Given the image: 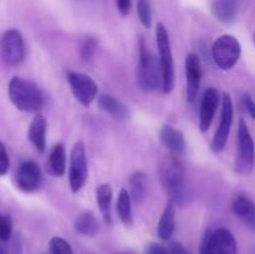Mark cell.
<instances>
[{"instance_id": "ac0fdd59", "label": "cell", "mask_w": 255, "mask_h": 254, "mask_svg": "<svg viewBox=\"0 0 255 254\" xmlns=\"http://www.w3.org/2000/svg\"><path fill=\"white\" fill-rule=\"evenodd\" d=\"M46 172L52 177H61L66 172V149L62 143L56 144L50 152L46 162Z\"/></svg>"}, {"instance_id": "5bb4252c", "label": "cell", "mask_w": 255, "mask_h": 254, "mask_svg": "<svg viewBox=\"0 0 255 254\" xmlns=\"http://www.w3.org/2000/svg\"><path fill=\"white\" fill-rule=\"evenodd\" d=\"M219 105V94L216 89L209 87L204 91L201 102V110H199V129L202 132L208 131L211 127L212 121L216 116L217 109Z\"/></svg>"}, {"instance_id": "ba28073f", "label": "cell", "mask_w": 255, "mask_h": 254, "mask_svg": "<svg viewBox=\"0 0 255 254\" xmlns=\"http://www.w3.org/2000/svg\"><path fill=\"white\" fill-rule=\"evenodd\" d=\"M25 54L26 49L19 30H6L0 39V56L2 61L9 66H15L25 59Z\"/></svg>"}, {"instance_id": "f1b7e54d", "label": "cell", "mask_w": 255, "mask_h": 254, "mask_svg": "<svg viewBox=\"0 0 255 254\" xmlns=\"http://www.w3.org/2000/svg\"><path fill=\"white\" fill-rule=\"evenodd\" d=\"M96 46H97L96 40H95L94 37H87V39L85 40L84 44H82V47H81L82 59L86 60V61H90V60L92 59V56H94V52L95 50H96Z\"/></svg>"}, {"instance_id": "d4e9b609", "label": "cell", "mask_w": 255, "mask_h": 254, "mask_svg": "<svg viewBox=\"0 0 255 254\" xmlns=\"http://www.w3.org/2000/svg\"><path fill=\"white\" fill-rule=\"evenodd\" d=\"M254 202L252 201L249 197L244 196V194H238L236 198L233 199V203H232V211L239 218H243L254 206Z\"/></svg>"}, {"instance_id": "603a6c76", "label": "cell", "mask_w": 255, "mask_h": 254, "mask_svg": "<svg viewBox=\"0 0 255 254\" xmlns=\"http://www.w3.org/2000/svg\"><path fill=\"white\" fill-rule=\"evenodd\" d=\"M117 214L120 221L126 227L131 228L133 226V216H132V198L128 191L122 188L117 198Z\"/></svg>"}, {"instance_id": "f546056e", "label": "cell", "mask_w": 255, "mask_h": 254, "mask_svg": "<svg viewBox=\"0 0 255 254\" xmlns=\"http://www.w3.org/2000/svg\"><path fill=\"white\" fill-rule=\"evenodd\" d=\"M10 161L9 156H7L6 148H5L4 144L0 142V176H4L6 174L7 169H9Z\"/></svg>"}, {"instance_id": "5b68a950", "label": "cell", "mask_w": 255, "mask_h": 254, "mask_svg": "<svg viewBox=\"0 0 255 254\" xmlns=\"http://www.w3.org/2000/svg\"><path fill=\"white\" fill-rule=\"evenodd\" d=\"M241 42L232 35H223L214 41L212 56L217 66L222 70H231L241 57Z\"/></svg>"}, {"instance_id": "6da1fadb", "label": "cell", "mask_w": 255, "mask_h": 254, "mask_svg": "<svg viewBox=\"0 0 255 254\" xmlns=\"http://www.w3.org/2000/svg\"><path fill=\"white\" fill-rule=\"evenodd\" d=\"M159 176L172 203L183 204L187 201L184 186V167L178 156H166L159 163Z\"/></svg>"}, {"instance_id": "7a4b0ae2", "label": "cell", "mask_w": 255, "mask_h": 254, "mask_svg": "<svg viewBox=\"0 0 255 254\" xmlns=\"http://www.w3.org/2000/svg\"><path fill=\"white\" fill-rule=\"evenodd\" d=\"M9 97L14 106L24 112L39 111L44 104V96L37 85L19 76L12 77L10 81Z\"/></svg>"}, {"instance_id": "83f0119b", "label": "cell", "mask_w": 255, "mask_h": 254, "mask_svg": "<svg viewBox=\"0 0 255 254\" xmlns=\"http://www.w3.org/2000/svg\"><path fill=\"white\" fill-rule=\"evenodd\" d=\"M12 222L9 216L0 214V241L6 242L11 238Z\"/></svg>"}, {"instance_id": "52a82bcc", "label": "cell", "mask_w": 255, "mask_h": 254, "mask_svg": "<svg viewBox=\"0 0 255 254\" xmlns=\"http://www.w3.org/2000/svg\"><path fill=\"white\" fill-rule=\"evenodd\" d=\"M254 166V141L251 131L243 120L238 127V151L236 158V171L241 174H249Z\"/></svg>"}, {"instance_id": "d6a6232c", "label": "cell", "mask_w": 255, "mask_h": 254, "mask_svg": "<svg viewBox=\"0 0 255 254\" xmlns=\"http://www.w3.org/2000/svg\"><path fill=\"white\" fill-rule=\"evenodd\" d=\"M116 6L122 16H127L131 11L132 0H116Z\"/></svg>"}, {"instance_id": "e0dca14e", "label": "cell", "mask_w": 255, "mask_h": 254, "mask_svg": "<svg viewBox=\"0 0 255 254\" xmlns=\"http://www.w3.org/2000/svg\"><path fill=\"white\" fill-rule=\"evenodd\" d=\"M46 127L47 124L45 117L42 115H36L32 119L29 127V132H27L30 142L34 144V147L40 153H42L46 148Z\"/></svg>"}, {"instance_id": "30bf717a", "label": "cell", "mask_w": 255, "mask_h": 254, "mask_svg": "<svg viewBox=\"0 0 255 254\" xmlns=\"http://www.w3.org/2000/svg\"><path fill=\"white\" fill-rule=\"evenodd\" d=\"M234 109L233 101H232L231 95L224 92L223 94V105H222V117L221 124L217 128L216 134L212 141L211 148L214 153H221L226 147L227 141H228L229 133H231V127L233 124Z\"/></svg>"}, {"instance_id": "836d02e7", "label": "cell", "mask_w": 255, "mask_h": 254, "mask_svg": "<svg viewBox=\"0 0 255 254\" xmlns=\"http://www.w3.org/2000/svg\"><path fill=\"white\" fill-rule=\"evenodd\" d=\"M168 249L169 252H171V254H192L191 252H189L183 244L179 243V242H171Z\"/></svg>"}, {"instance_id": "d590c367", "label": "cell", "mask_w": 255, "mask_h": 254, "mask_svg": "<svg viewBox=\"0 0 255 254\" xmlns=\"http://www.w3.org/2000/svg\"><path fill=\"white\" fill-rule=\"evenodd\" d=\"M0 254H6V252H5V249L1 246H0Z\"/></svg>"}, {"instance_id": "e575fe53", "label": "cell", "mask_w": 255, "mask_h": 254, "mask_svg": "<svg viewBox=\"0 0 255 254\" xmlns=\"http://www.w3.org/2000/svg\"><path fill=\"white\" fill-rule=\"evenodd\" d=\"M242 219H243L244 223H246L247 226L252 229V231L255 232V204H254L253 208H252L251 211H249L248 213H247Z\"/></svg>"}, {"instance_id": "9a60e30c", "label": "cell", "mask_w": 255, "mask_h": 254, "mask_svg": "<svg viewBox=\"0 0 255 254\" xmlns=\"http://www.w3.org/2000/svg\"><path fill=\"white\" fill-rule=\"evenodd\" d=\"M159 141L174 156H181V154H183L186 152L187 143L183 132L169 126V125H164L159 129Z\"/></svg>"}, {"instance_id": "3957f363", "label": "cell", "mask_w": 255, "mask_h": 254, "mask_svg": "<svg viewBox=\"0 0 255 254\" xmlns=\"http://www.w3.org/2000/svg\"><path fill=\"white\" fill-rule=\"evenodd\" d=\"M137 85L144 92L162 87V69L159 60L147 50L144 40L139 41V62L137 66Z\"/></svg>"}, {"instance_id": "277c9868", "label": "cell", "mask_w": 255, "mask_h": 254, "mask_svg": "<svg viewBox=\"0 0 255 254\" xmlns=\"http://www.w3.org/2000/svg\"><path fill=\"white\" fill-rule=\"evenodd\" d=\"M156 41L158 47L159 65L162 69V90L164 94H169L174 89V62L168 32L162 22L157 24Z\"/></svg>"}, {"instance_id": "7c38bea8", "label": "cell", "mask_w": 255, "mask_h": 254, "mask_svg": "<svg viewBox=\"0 0 255 254\" xmlns=\"http://www.w3.org/2000/svg\"><path fill=\"white\" fill-rule=\"evenodd\" d=\"M14 179L20 191L30 193L36 191L41 184V169L34 161H26L17 167Z\"/></svg>"}, {"instance_id": "8fae6325", "label": "cell", "mask_w": 255, "mask_h": 254, "mask_svg": "<svg viewBox=\"0 0 255 254\" xmlns=\"http://www.w3.org/2000/svg\"><path fill=\"white\" fill-rule=\"evenodd\" d=\"M71 91L75 99L84 106H90L97 96V85L89 75L81 72H70L67 75Z\"/></svg>"}, {"instance_id": "44dd1931", "label": "cell", "mask_w": 255, "mask_h": 254, "mask_svg": "<svg viewBox=\"0 0 255 254\" xmlns=\"http://www.w3.org/2000/svg\"><path fill=\"white\" fill-rule=\"evenodd\" d=\"M75 231L86 237H96L100 232V223L92 212H84L74 222Z\"/></svg>"}, {"instance_id": "4dcf8cb0", "label": "cell", "mask_w": 255, "mask_h": 254, "mask_svg": "<svg viewBox=\"0 0 255 254\" xmlns=\"http://www.w3.org/2000/svg\"><path fill=\"white\" fill-rule=\"evenodd\" d=\"M242 104H243L246 111L251 115V117L255 119V101L249 94H244L242 96Z\"/></svg>"}, {"instance_id": "484cf974", "label": "cell", "mask_w": 255, "mask_h": 254, "mask_svg": "<svg viewBox=\"0 0 255 254\" xmlns=\"http://www.w3.org/2000/svg\"><path fill=\"white\" fill-rule=\"evenodd\" d=\"M137 14L141 24L146 29H149L152 25V9L148 0H138L137 1Z\"/></svg>"}, {"instance_id": "4fadbf2b", "label": "cell", "mask_w": 255, "mask_h": 254, "mask_svg": "<svg viewBox=\"0 0 255 254\" xmlns=\"http://www.w3.org/2000/svg\"><path fill=\"white\" fill-rule=\"evenodd\" d=\"M186 67V95L187 101L193 102L197 99L201 87L202 65L196 54H188L184 61Z\"/></svg>"}, {"instance_id": "cb8c5ba5", "label": "cell", "mask_w": 255, "mask_h": 254, "mask_svg": "<svg viewBox=\"0 0 255 254\" xmlns=\"http://www.w3.org/2000/svg\"><path fill=\"white\" fill-rule=\"evenodd\" d=\"M131 198L136 203H141L147 194V176L143 172H134L129 178Z\"/></svg>"}, {"instance_id": "8992f818", "label": "cell", "mask_w": 255, "mask_h": 254, "mask_svg": "<svg viewBox=\"0 0 255 254\" xmlns=\"http://www.w3.org/2000/svg\"><path fill=\"white\" fill-rule=\"evenodd\" d=\"M87 158L84 142L79 141L74 144L70 154L69 183L72 193H77L82 189L87 181Z\"/></svg>"}, {"instance_id": "d6986e66", "label": "cell", "mask_w": 255, "mask_h": 254, "mask_svg": "<svg viewBox=\"0 0 255 254\" xmlns=\"http://www.w3.org/2000/svg\"><path fill=\"white\" fill-rule=\"evenodd\" d=\"M99 106L102 111L111 115L115 119L126 120L129 117V112L128 110H127V107L125 106L121 101H119V100L115 99L114 96H111V95H100Z\"/></svg>"}, {"instance_id": "8d00e7d4", "label": "cell", "mask_w": 255, "mask_h": 254, "mask_svg": "<svg viewBox=\"0 0 255 254\" xmlns=\"http://www.w3.org/2000/svg\"><path fill=\"white\" fill-rule=\"evenodd\" d=\"M254 44H255V34H254Z\"/></svg>"}, {"instance_id": "ffe728a7", "label": "cell", "mask_w": 255, "mask_h": 254, "mask_svg": "<svg viewBox=\"0 0 255 254\" xmlns=\"http://www.w3.org/2000/svg\"><path fill=\"white\" fill-rule=\"evenodd\" d=\"M174 224H176V209L172 202H169L164 208L161 218H159L158 226H157V233L158 237L163 241L171 239L174 232Z\"/></svg>"}, {"instance_id": "1f68e13d", "label": "cell", "mask_w": 255, "mask_h": 254, "mask_svg": "<svg viewBox=\"0 0 255 254\" xmlns=\"http://www.w3.org/2000/svg\"><path fill=\"white\" fill-rule=\"evenodd\" d=\"M146 254H171L168 248L158 243H151L147 246Z\"/></svg>"}, {"instance_id": "2e32d148", "label": "cell", "mask_w": 255, "mask_h": 254, "mask_svg": "<svg viewBox=\"0 0 255 254\" xmlns=\"http://www.w3.org/2000/svg\"><path fill=\"white\" fill-rule=\"evenodd\" d=\"M212 14L224 25H231L236 21L238 14L237 0H213L212 1Z\"/></svg>"}, {"instance_id": "7402d4cb", "label": "cell", "mask_w": 255, "mask_h": 254, "mask_svg": "<svg viewBox=\"0 0 255 254\" xmlns=\"http://www.w3.org/2000/svg\"><path fill=\"white\" fill-rule=\"evenodd\" d=\"M96 202L99 206L100 212L102 214L105 223L111 224V202H112V189L110 184H101L96 189Z\"/></svg>"}, {"instance_id": "4316f807", "label": "cell", "mask_w": 255, "mask_h": 254, "mask_svg": "<svg viewBox=\"0 0 255 254\" xmlns=\"http://www.w3.org/2000/svg\"><path fill=\"white\" fill-rule=\"evenodd\" d=\"M50 251L51 254H74L70 244L61 237H54L50 241Z\"/></svg>"}, {"instance_id": "9c48e42d", "label": "cell", "mask_w": 255, "mask_h": 254, "mask_svg": "<svg viewBox=\"0 0 255 254\" xmlns=\"http://www.w3.org/2000/svg\"><path fill=\"white\" fill-rule=\"evenodd\" d=\"M237 242L226 228L207 232L201 248V254H237Z\"/></svg>"}]
</instances>
